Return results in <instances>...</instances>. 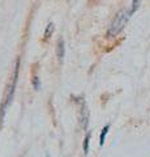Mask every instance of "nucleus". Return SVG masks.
Instances as JSON below:
<instances>
[{
	"mask_svg": "<svg viewBox=\"0 0 150 157\" xmlns=\"http://www.w3.org/2000/svg\"><path fill=\"white\" fill-rule=\"evenodd\" d=\"M140 4H141V0H132V8H130L129 13L133 14V13L140 8Z\"/></svg>",
	"mask_w": 150,
	"mask_h": 157,
	"instance_id": "8",
	"label": "nucleus"
},
{
	"mask_svg": "<svg viewBox=\"0 0 150 157\" xmlns=\"http://www.w3.org/2000/svg\"><path fill=\"white\" fill-rule=\"evenodd\" d=\"M89 141H90V132L85 135V139H84V153L88 155L89 152Z\"/></svg>",
	"mask_w": 150,
	"mask_h": 157,
	"instance_id": "7",
	"label": "nucleus"
},
{
	"mask_svg": "<svg viewBox=\"0 0 150 157\" xmlns=\"http://www.w3.org/2000/svg\"><path fill=\"white\" fill-rule=\"evenodd\" d=\"M89 123V110H88V106L85 105V102H82V106H81V111H80V124H81V128H86Z\"/></svg>",
	"mask_w": 150,
	"mask_h": 157,
	"instance_id": "3",
	"label": "nucleus"
},
{
	"mask_svg": "<svg viewBox=\"0 0 150 157\" xmlns=\"http://www.w3.org/2000/svg\"><path fill=\"white\" fill-rule=\"evenodd\" d=\"M130 17V13L128 11H119L116 13L115 18L112 20V22H111V25L108 28V32H107V37H116L120 32H123V29L125 28L127 25L128 20Z\"/></svg>",
	"mask_w": 150,
	"mask_h": 157,
	"instance_id": "2",
	"label": "nucleus"
},
{
	"mask_svg": "<svg viewBox=\"0 0 150 157\" xmlns=\"http://www.w3.org/2000/svg\"><path fill=\"white\" fill-rule=\"evenodd\" d=\"M54 30H55L54 24L50 22V24H48V25H47V28H46L45 34H43V39H45V41H48V39L51 38V36H52V33H54Z\"/></svg>",
	"mask_w": 150,
	"mask_h": 157,
	"instance_id": "5",
	"label": "nucleus"
},
{
	"mask_svg": "<svg viewBox=\"0 0 150 157\" xmlns=\"http://www.w3.org/2000/svg\"><path fill=\"white\" fill-rule=\"evenodd\" d=\"M108 130H110V124H106V126L103 127L102 132H101V135H99V145H101V147L104 145L106 136H107V134H108Z\"/></svg>",
	"mask_w": 150,
	"mask_h": 157,
	"instance_id": "6",
	"label": "nucleus"
},
{
	"mask_svg": "<svg viewBox=\"0 0 150 157\" xmlns=\"http://www.w3.org/2000/svg\"><path fill=\"white\" fill-rule=\"evenodd\" d=\"M56 54H57V58H59V60L63 62V59H64V54H65V46H64V39H63V38H60L59 41H57Z\"/></svg>",
	"mask_w": 150,
	"mask_h": 157,
	"instance_id": "4",
	"label": "nucleus"
},
{
	"mask_svg": "<svg viewBox=\"0 0 150 157\" xmlns=\"http://www.w3.org/2000/svg\"><path fill=\"white\" fill-rule=\"evenodd\" d=\"M18 70H20V58L16 60V66H14V72H13L12 80H11V82H9V85L7 88L5 97H4L3 105H2V107H0V123H2L3 119H4V114H5L7 107L11 105V102L13 100L14 90H16V84H17V78H18Z\"/></svg>",
	"mask_w": 150,
	"mask_h": 157,
	"instance_id": "1",
	"label": "nucleus"
},
{
	"mask_svg": "<svg viewBox=\"0 0 150 157\" xmlns=\"http://www.w3.org/2000/svg\"><path fill=\"white\" fill-rule=\"evenodd\" d=\"M33 88H34L35 90H39V88H41V81H39V77H38V76L33 77Z\"/></svg>",
	"mask_w": 150,
	"mask_h": 157,
	"instance_id": "9",
	"label": "nucleus"
}]
</instances>
